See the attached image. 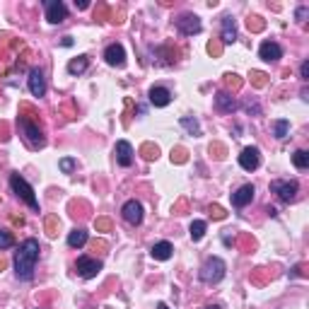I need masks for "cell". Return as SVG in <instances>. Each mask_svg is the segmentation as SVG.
I'll list each match as a JSON object with an SVG mask.
<instances>
[{
    "mask_svg": "<svg viewBox=\"0 0 309 309\" xmlns=\"http://www.w3.org/2000/svg\"><path fill=\"white\" fill-rule=\"evenodd\" d=\"M39 261V242L37 239H24L20 251L15 256V273L20 280H32L34 268Z\"/></svg>",
    "mask_w": 309,
    "mask_h": 309,
    "instance_id": "obj_1",
    "label": "cell"
},
{
    "mask_svg": "<svg viewBox=\"0 0 309 309\" xmlns=\"http://www.w3.org/2000/svg\"><path fill=\"white\" fill-rule=\"evenodd\" d=\"M20 131H22V135H24V143L29 145L32 150H39V148L46 145V138L41 133L39 123H32V121H27L24 116H20Z\"/></svg>",
    "mask_w": 309,
    "mask_h": 309,
    "instance_id": "obj_2",
    "label": "cell"
},
{
    "mask_svg": "<svg viewBox=\"0 0 309 309\" xmlns=\"http://www.w3.org/2000/svg\"><path fill=\"white\" fill-rule=\"evenodd\" d=\"M225 268H227V266H225L222 259L210 256V259L201 266V280H203V283H210V285H213V283H220L222 278H225Z\"/></svg>",
    "mask_w": 309,
    "mask_h": 309,
    "instance_id": "obj_3",
    "label": "cell"
},
{
    "mask_svg": "<svg viewBox=\"0 0 309 309\" xmlns=\"http://www.w3.org/2000/svg\"><path fill=\"white\" fill-rule=\"evenodd\" d=\"M10 186H12V191H15L17 196L27 203V206L32 208V210H39V201H37V196H34V189L29 186V184L24 181L20 174H12L10 176Z\"/></svg>",
    "mask_w": 309,
    "mask_h": 309,
    "instance_id": "obj_4",
    "label": "cell"
},
{
    "mask_svg": "<svg viewBox=\"0 0 309 309\" xmlns=\"http://www.w3.org/2000/svg\"><path fill=\"white\" fill-rule=\"evenodd\" d=\"M44 5H46V20L51 24H61L65 17H68V8H65V3H61V0H46Z\"/></svg>",
    "mask_w": 309,
    "mask_h": 309,
    "instance_id": "obj_5",
    "label": "cell"
},
{
    "mask_svg": "<svg viewBox=\"0 0 309 309\" xmlns=\"http://www.w3.org/2000/svg\"><path fill=\"white\" fill-rule=\"evenodd\" d=\"M297 181H273L270 184V191L273 193H278L280 196V201H285V203H290V201H295V196H297Z\"/></svg>",
    "mask_w": 309,
    "mask_h": 309,
    "instance_id": "obj_6",
    "label": "cell"
},
{
    "mask_svg": "<svg viewBox=\"0 0 309 309\" xmlns=\"http://www.w3.org/2000/svg\"><path fill=\"white\" fill-rule=\"evenodd\" d=\"M78 273L82 278H95L99 270H102V261H97V259H89V256H80L78 259Z\"/></svg>",
    "mask_w": 309,
    "mask_h": 309,
    "instance_id": "obj_7",
    "label": "cell"
},
{
    "mask_svg": "<svg viewBox=\"0 0 309 309\" xmlns=\"http://www.w3.org/2000/svg\"><path fill=\"white\" fill-rule=\"evenodd\" d=\"M176 27H179V32L184 37H193V34L201 32V20L196 15H181L176 20Z\"/></svg>",
    "mask_w": 309,
    "mask_h": 309,
    "instance_id": "obj_8",
    "label": "cell"
},
{
    "mask_svg": "<svg viewBox=\"0 0 309 309\" xmlns=\"http://www.w3.org/2000/svg\"><path fill=\"white\" fill-rule=\"evenodd\" d=\"M104 58H106V63L114 65V68H123V65H126V51H123L121 44H111V46H106Z\"/></svg>",
    "mask_w": 309,
    "mask_h": 309,
    "instance_id": "obj_9",
    "label": "cell"
},
{
    "mask_svg": "<svg viewBox=\"0 0 309 309\" xmlns=\"http://www.w3.org/2000/svg\"><path fill=\"white\" fill-rule=\"evenodd\" d=\"M29 92L34 97H44L46 95V80H44V72L39 68H32L29 70Z\"/></svg>",
    "mask_w": 309,
    "mask_h": 309,
    "instance_id": "obj_10",
    "label": "cell"
},
{
    "mask_svg": "<svg viewBox=\"0 0 309 309\" xmlns=\"http://www.w3.org/2000/svg\"><path fill=\"white\" fill-rule=\"evenodd\" d=\"M259 162H261L259 148H244L242 155H239V165H242V169H246V172H254L256 167H259Z\"/></svg>",
    "mask_w": 309,
    "mask_h": 309,
    "instance_id": "obj_11",
    "label": "cell"
},
{
    "mask_svg": "<svg viewBox=\"0 0 309 309\" xmlns=\"http://www.w3.org/2000/svg\"><path fill=\"white\" fill-rule=\"evenodd\" d=\"M121 213H123V220L131 222V225H140L143 222V206L138 201H128Z\"/></svg>",
    "mask_w": 309,
    "mask_h": 309,
    "instance_id": "obj_12",
    "label": "cell"
},
{
    "mask_svg": "<svg viewBox=\"0 0 309 309\" xmlns=\"http://www.w3.org/2000/svg\"><path fill=\"white\" fill-rule=\"evenodd\" d=\"M254 193H256L254 186H251V184H244L242 189H237L234 193H232V203H234L237 208H244L254 201Z\"/></svg>",
    "mask_w": 309,
    "mask_h": 309,
    "instance_id": "obj_13",
    "label": "cell"
},
{
    "mask_svg": "<svg viewBox=\"0 0 309 309\" xmlns=\"http://www.w3.org/2000/svg\"><path fill=\"white\" fill-rule=\"evenodd\" d=\"M116 162L121 167H131L133 165V145L128 140H119L116 143Z\"/></svg>",
    "mask_w": 309,
    "mask_h": 309,
    "instance_id": "obj_14",
    "label": "cell"
},
{
    "mask_svg": "<svg viewBox=\"0 0 309 309\" xmlns=\"http://www.w3.org/2000/svg\"><path fill=\"white\" fill-rule=\"evenodd\" d=\"M259 56H261L263 61L273 63V61H278V58H283V48L278 46L276 41H263L261 48H259Z\"/></svg>",
    "mask_w": 309,
    "mask_h": 309,
    "instance_id": "obj_15",
    "label": "cell"
},
{
    "mask_svg": "<svg viewBox=\"0 0 309 309\" xmlns=\"http://www.w3.org/2000/svg\"><path fill=\"white\" fill-rule=\"evenodd\" d=\"M222 44H234L237 41V29H234V17H222Z\"/></svg>",
    "mask_w": 309,
    "mask_h": 309,
    "instance_id": "obj_16",
    "label": "cell"
},
{
    "mask_svg": "<svg viewBox=\"0 0 309 309\" xmlns=\"http://www.w3.org/2000/svg\"><path fill=\"white\" fill-rule=\"evenodd\" d=\"M148 97H150L152 106H167V104L172 102V92L165 87H152L150 92H148Z\"/></svg>",
    "mask_w": 309,
    "mask_h": 309,
    "instance_id": "obj_17",
    "label": "cell"
},
{
    "mask_svg": "<svg viewBox=\"0 0 309 309\" xmlns=\"http://www.w3.org/2000/svg\"><path fill=\"white\" fill-rule=\"evenodd\" d=\"M215 106L220 111H225V114H232V111L237 109V102H234V97L227 95V92H217V95H215Z\"/></svg>",
    "mask_w": 309,
    "mask_h": 309,
    "instance_id": "obj_18",
    "label": "cell"
},
{
    "mask_svg": "<svg viewBox=\"0 0 309 309\" xmlns=\"http://www.w3.org/2000/svg\"><path fill=\"white\" fill-rule=\"evenodd\" d=\"M172 251H174V249H172V244H169V242H157V244L152 246V259H157V261H167V259H169V256H172Z\"/></svg>",
    "mask_w": 309,
    "mask_h": 309,
    "instance_id": "obj_19",
    "label": "cell"
},
{
    "mask_svg": "<svg viewBox=\"0 0 309 309\" xmlns=\"http://www.w3.org/2000/svg\"><path fill=\"white\" fill-rule=\"evenodd\" d=\"M87 244V232L82 230V227H78V230H72L70 234H68V246H72V249H80V246Z\"/></svg>",
    "mask_w": 309,
    "mask_h": 309,
    "instance_id": "obj_20",
    "label": "cell"
},
{
    "mask_svg": "<svg viewBox=\"0 0 309 309\" xmlns=\"http://www.w3.org/2000/svg\"><path fill=\"white\" fill-rule=\"evenodd\" d=\"M87 65H89L87 56H78V58H72L70 63H68V72L70 75H80V72L87 70Z\"/></svg>",
    "mask_w": 309,
    "mask_h": 309,
    "instance_id": "obj_21",
    "label": "cell"
},
{
    "mask_svg": "<svg viewBox=\"0 0 309 309\" xmlns=\"http://www.w3.org/2000/svg\"><path fill=\"white\" fill-rule=\"evenodd\" d=\"M203 234H206V222H203V220H193V222H191V239H193V242H201Z\"/></svg>",
    "mask_w": 309,
    "mask_h": 309,
    "instance_id": "obj_22",
    "label": "cell"
},
{
    "mask_svg": "<svg viewBox=\"0 0 309 309\" xmlns=\"http://www.w3.org/2000/svg\"><path fill=\"white\" fill-rule=\"evenodd\" d=\"M293 162L297 169H304V167H309V152L307 150H297L293 155Z\"/></svg>",
    "mask_w": 309,
    "mask_h": 309,
    "instance_id": "obj_23",
    "label": "cell"
},
{
    "mask_svg": "<svg viewBox=\"0 0 309 309\" xmlns=\"http://www.w3.org/2000/svg\"><path fill=\"white\" fill-rule=\"evenodd\" d=\"M181 126L186 128L191 135H201V126H198V121H196V119H189V116H184V119H181Z\"/></svg>",
    "mask_w": 309,
    "mask_h": 309,
    "instance_id": "obj_24",
    "label": "cell"
},
{
    "mask_svg": "<svg viewBox=\"0 0 309 309\" xmlns=\"http://www.w3.org/2000/svg\"><path fill=\"white\" fill-rule=\"evenodd\" d=\"M287 131H290V121L287 119H280V121H276V138H285L287 135Z\"/></svg>",
    "mask_w": 309,
    "mask_h": 309,
    "instance_id": "obj_25",
    "label": "cell"
},
{
    "mask_svg": "<svg viewBox=\"0 0 309 309\" xmlns=\"http://www.w3.org/2000/svg\"><path fill=\"white\" fill-rule=\"evenodd\" d=\"M157 145H150V143H145L143 148H140V155H143L145 159H157Z\"/></svg>",
    "mask_w": 309,
    "mask_h": 309,
    "instance_id": "obj_26",
    "label": "cell"
},
{
    "mask_svg": "<svg viewBox=\"0 0 309 309\" xmlns=\"http://www.w3.org/2000/svg\"><path fill=\"white\" fill-rule=\"evenodd\" d=\"M12 244H15V237H12L10 232H3V230H0V251H3V249H10Z\"/></svg>",
    "mask_w": 309,
    "mask_h": 309,
    "instance_id": "obj_27",
    "label": "cell"
},
{
    "mask_svg": "<svg viewBox=\"0 0 309 309\" xmlns=\"http://www.w3.org/2000/svg\"><path fill=\"white\" fill-rule=\"evenodd\" d=\"M246 27H249L251 32H261V29H263L261 17H249V20H246Z\"/></svg>",
    "mask_w": 309,
    "mask_h": 309,
    "instance_id": "obj_28",
    "label": "cell"
},
{
    "mask_svg": "<svg viewBox=\"0 0 309 309\" xmlns=\"http://www.w3.org/2000/svg\"><path fill=\"white\" fill-rule=\"evenodd\" d=\"M172 162H176V165H184V162H186V150H184V148H176V150H172Z\"/></svg>",
    "mask_w": 309,
    "mask_h": 309,
    "instance_id": "obj_29",
    "label": "cell"
},
{
    "mask_svg": "<svg viewBox=\"0 0 309 309\" xmlns=\"http://www.w3.org/2000/svg\"><path fill=\"white\" fill-rule=\"evenodd\" d=\"M58 167H61V169H63L65 174H70L72 169H75V159H70V157H65V159H61V162H58Z\"/></svg>",
    "mask_w": 309,
    "mask_h": 309,
    "instance_id": "obj_30",
    "label": "cell"
},
{
    "mask_svg": "<svg viewBox=\"0 0 309 309\" xmlns=\"http://www.w3.org/2000/svg\"><path fill=\"white\" fill-rule=\"evenodd\" d=\"M225 80H227V85H230V87H234V89H239L242 87V80H239V75H225Z\"/></svg>",
    "mask_w": 309,
    "mask_h": 309,
    "instance_id": "obj_31",
    "label": "cell"
},
{
    "mask_svg": "<svg viewBox=\"0 0 309 309\" xmlns=\"http://www.w3.org/2000/svg\"><path fill=\"white\" fill-rule=\"evenodd\" d=\"M95 225H97V230L99 232H109L111 230V220H106V217H99Z\"/></svg>",
    "mask_w": 309,
    "mask_h": 309,
    "instance_id": "obj_32",
    "label": "cell"
},
{
    "mask_svg": "<svg viewBox=\"0 0 309 309\" xmlns=\"http://www.w3.org/2000/svg\"><path fill=\"white\" fill-rule=\"evenodd\" d=\"M251 82H254L256 87H263L266 85V75L263 72H251Z\"/></svg>",
    "mask_w": 309,
    "mask_h": 309,
    "instance_id": "obj_33",
    "label": "cell"
},
{
    "mask_svg": "<svg viewBox=\"0 0 309 309\" xmlns=\"http://www.w3.org/2000/svg\"><path fill=\"white\" fill-rule=\"evenodd\" d=\"M210 215H213L215 220H225V215H227V213H225L220 206H210Z\"/></svg>",
    "mask_w": 309,
    "mask_h": 309,
    "instance_id": "obj_34",
    "label": "cell"
},
{
    "mask_svg": "<svg viewBox=\"0 0 309 309\" xmlns=\"http://www.w3.org/2000/svg\"><path fill=\"white\" fill-rule=\"evenodd\" d=\"M46 232H48V237H56V234H58V230H56V217H48Z\"/></svg>",
    "mask_w": 309,
    "mask_h": 309,
    "instance_id": "obj_35",
    "label": "cell"
},
{
    "mask_svg": "<svg viewBox=\"0 0 309 309\" xmlns=\"http://www.w3.org/2000/svg\"><path fill=\"white\" fill-rule=\"evenodd\" d=\"M300 78H302V80H309V61H302V65H300Z\"/></svg>",
    "mask_w": 309,
    "mask_h": 309,
    "instance_id": "obj_36",
    "label": "cell"
},
{
    "mask_svg": "<svg viewBox=\"0 0 309 309\" xmlns=\"http://www.w3.org/2000/svg\"><path fill=\"white\" fill-rule=\"evenodd\" d=\"M307 12H309L307 8H300V10H297V20H300V22H302V20L307 17Z\"/></svg>",
    "mask_w": 309,
    "mask_h": 309,
    "instance_id": "obj_37",
    "label": "cell"
},
{
    "mask_svg": "<svg viewBox=\"0 0 309 309\" xmlns=\"http://www.w3.org/2000/svg\"><path fill=\"white\" fill-rule=\"evenodd\" d=\"M87 5H89L87 0H80V3H75V8H80V10H85V8H87Z\"/></svg>",
    "mask_w": 309,
    "mask_h": 309,
    "instance_id": "obj_38",
    "label": "cell"
},
{
    "mask_svg": "<svg viewBox=\"0 0 309 309\" xmlns=\"http://www.w3.org/2000/svg\"><path fill=\"white\" fill-rule=\"evenodd\" d=\"M157 309H169V307H167L165 302H159V304H157Z\"/></svg>",
    "mask_w": 309,
    "mask_h": 309,
    "instance_id": "obj_39",
    "label": "cell"
},
{
    "mask_svg": "<svg viewBox=\"0 0 309 309\" xmlns=\"http://www.w3.org/2000/svg\"><path fill=\"white\" fill-rule=\"evenodd\" d=\"M3 268H5V261H3V259H0V270H3Z\"/></svg>",
    "mask_w": 309,
    "mask_h": 309,
    "instance_id": "obj_40",
    "label": "cell"
},
{
    "mask_svg": "<svg viewBox=\"0 0 309 309\" xmlns=\"http://www.w3.org/2000/svg\"><path fill=\"white\" fill-rule=\"evenodd\" d=\"M206 309H220V307H215V304H213V307H206Z\"/></svg>",
    "mask_w": 309,
    "mask_h": 309,
    "instance_id": "obj_41",
    "label": "cell"
}]
</instances>
